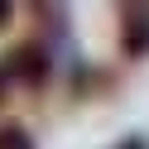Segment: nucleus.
<instances>
[{"label":"nucleus","instance_id":"f257e3e1","mask_svg":"<svg viewBox=\"0 0 149 149\" xmlns=\"http://www.w3.org/2000/svg\"><path fill=\"white\" fill-rule=\"evenodd\" d=\"M120 48L125 58H144L149 53V5H120Z\"/></svg>","mask_w":149,"mask_h":149},{"label":"nucleus","instance_id":"f03ea898","mask_svg":"<svg viewBox=\"0 0 149 149\" xmlns=\"http://www.w3.org/2000/svg\"><path fill=\"white\" fill-rule=\"evenodd\" d=\"M5 72H15V77L29 82V87H43V82H48V53H43L39 43H19V48L10 53V63H5Z\"/></svg>","mask_w":149,"mask_h":149},{"label":"nucleus","instance_id":"7ed1b4c3","mask_svg":"<svg viewBox=\"0 0 149 149\" xmlns=\"http://www.w3.org/2000/svg\"><path fill=\"white\" fill-rule=\"evenodd\" d=\"M0 149H34V139H29V130L19 120H5L0 125Z\"/></svg>","mask_w":149,"mask_h":149},{"label":"nucleus","instance_id":"20e7f679","mask_svg":"<svg viewBox=\"0 0 149 149\" xmlns=\"http://www.w3.org/2000/svg\"><path fill=\"white\" fill-rule=\"evenodd\" d=\"M116 149H149V139H144V135H125Z\"/></svg>","mask_w":149,"mask_h":149},{"label":"nucleus","instance_id":"39448f33","mask_svg":"<svg viewBox=\"0 0 149 149\" xmlns=\"http://www.w3.org/2000/svg\"><path fill=\"white\" fill-rule=\"evenodd\" d=\"M10 15H15V5H5V0H0V29L10 24Z\"/></svg>","mask_w":149,"mask_h":149},{"label":"nucleus","instance_id":"423d86ee","mask_svg":"<svg viewBox=\"0 0 149 149\" xmlns=\"http://www.w3.org/2000/svg\"><path fill=\"white\" fill-rule=\"evenodd\" d=\"M5 77H10V72H5V68H0V96H5Z\"/></svg>","mask_w":149,"mask_h":149}]
</instances>
